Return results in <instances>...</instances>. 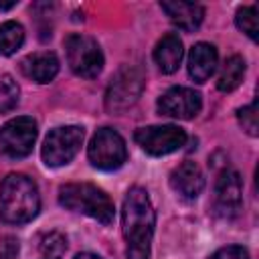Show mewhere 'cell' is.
<instances>
[{
    "label": "cell",
    "mask_w": 259,
    "mask_h": 259,
    "mask_svg": "<svg viewBox=\"0 0 259 259\" xmlns=\"http://www.w3.org/2000/svg\"><path fill=\"white\" fill-rule=\"evenodd\" d=\"M24 42V28L20 22L8 20L0 24V57H8L16 53Z\"/></svg>",
    "instance_id": "ac0fdd59"
},
{
    "label": "cell",
    "mask_w": 259,
    "mask_h": 259,
    "mask_svg": "<svg viewBox=\"0 0 259 259\" xmlns=\"http://www.w3.org/2000/svg\"><path fill=\"white\" fill-rule=\"evenodd\" d=\"M217 63H219V53L214 45L196 42L188 53V75L196 83H204L214 73Z\"/></svg>",
    "instance_id": "4fadbf2b"
},
{
    "label": "cell",
    "mask_w": 259,
    "mask_h": 259,
    "mask_svg": "<svg viewBox=\"0 0 259 259\" xmlns=\"http://www.w3.org/2000/svg\"><path fill=\"white\" fill-rule=\"evenodd\" d=\"M184 49H182V40L178 38V34L170 32L166 36H162L154 49V61L158 65V69L166 75L174 73L180 67Z\"/></svg>",
    "instance_id": "2e32d148"
},
{
    "label": "cell",
    "mask_w": 259,
    "mask_h": 259,
    "mask_svg": "<svg viewBox=\"0 0 259 259\" xmlns=\"http://www.w3.org/2000/svg\"><path fill=\"white\" fill-rule=\"evenodd\" d=\"M162 10L170 16V20L184 32H192L200 26L204 18V8L196 2H182V0H172V2H160Z\"/></svg>",
    "instance_id": "5bb4252c"
},
{
    "label": "cell",
    "mask_w": 259,
    "mask_h": 259,
    "mask_svg": "<svg viewBox=\"0 0 259 259\" xmlns=\"http://www.w3.org/2000/svg\"><path fill=\"white\" fill-rule=\"evenodd\" d=\"M170 186L174 192L186 200H194L202 188H204V176L198 164L194 162H182L172 174H170Z\"/></svg>",
    "instance_id": "7c38bea8"
},
{
    "label": "cell",
    "mask_w": 259,
    "mask_h": 259,
    "mask_svg": "<svg viewBox=\"0 0 259 259\" xmlns=\"http://www.w3.org/2000/svg\"><path fill=\"white\" fill-rule=\"evenodd\" d=\"M65 53L71 71L79 77L93 79L103 69V53L91 36L69 34L65 38Z\"/></svg>",
    "instance_id": "5b68a950"
},
{
    "label": "cell",
    "mask_w": 259,
    "mask_h": 259,
    "mask_svg": "<svg viewBox=\"0 0 259 259\" xmlns=\"http://www.w3.org/2000/svg\"><path fill=\"white\" fill-rule=\"evenodd\" d=\"M65 249H67V239H65L61 233H51V235L45 239V243H42V253H45L47 257L59 259V257L65 253Z\"/></svg>",
    "instance_id": "7402d4cb"
},
{
    "label": "cell",
    "mask_w": 259,
    "mask_h": 259,
    "mask_svg": "<svg viewBox=\"0 0 259 259\" xmlns=\"http://www.w3.org/2000/svg\"><path fill=\"white\" fill-rule=\"evenodd\" d=\"M75 259H101V257H97V255H93V253H81V255H77Z\"/></svg>",
    "instance_id": "d4e9b609"
},
{
    "label": "cell",
    "mask_w": 259,
    "mask_h": 259,
    "mask_svg": "<svg viewBox=\"0 0 259 259\" xmlns=\"http://www.w3.org/2000/svg\"><path fill=\"white\" fill-rule=\"evenodd\" d=\"M20 69L28 79L36 83H49L59 73V59L51 51H38L24 57L20 63Z\"/></svg>",
    "instance_id": "9a60e30c"
},
{
    "label": "cell",
    "mask_w": 259,
    "mask_h": 259,
    "mask_svg": "<svg viewBox=\"0 0 259 259\" xmlns=\"http://www.w3.org/2000/svg\"><path fill=\"white\" fill-rule=\"evenodd\" d=\"M18 255V241L14 237L0 239V259H14Z\"/></svg>",
    "instance_id": "cb8c5ba5"
},
{
    "label": "cell",
    "mask_w": 259,
    "mask_h": 259,
    "mask_svg": "<svg viewBox=\"0 0 259 259\" xmlns=\"http://www.w3.org/2000/svg\"><path fill=\"white\" fill-rule=\"evenodd\" d=\"M121 225L127 243V251H125L127 259H150L156 212L144 188L134 186L125 194L121 208Z\"/></svg>",
    "instance_id": "6da1fadb"
},
{
    "label": "cell",
    "mask_w": 259,
    "mask_h": 259,
    "mask_svg": "<svg viewBox=\"0 0 259 259\" xmlns=\"http://www.w3.org/2000/svg\"><path fill=\"white\" fill-rule=\"evenodd\" d=\"M20 89L10 75H0V113H6L16 107Z\"/></svg>",
    "instance_id": "ffe728a7"
},
{
    "label": "cell",
    "mask_w": 259,
    "mask_h": 259,
    "mask_svg": "<svg viewBox=\"0 0 259 259\" xmlns=\"http://www.w3.org/2000/svg\"><path fill=\"white\" fill-rule=\"evenodd\" d=\"M202 107L200 93L188 87H172L158 99V111L176 119H192Z\"/></svg>",
    "instance_id": "8fae6325"
},
{
    "label": "cell",
    "mask_w": 259,
    "mask_h": 259,
    "mask_svg": "<svg viewBox=\"0 0 259 259\" xmlns=\"http://www.w3.org/2000/svg\"><path fill=\"white\" fill-rule=\"evenodd\" d=\"M36 121L28 115L14 117L0 127V150L8 158H24L36 142Z\"/></svg>",
    "instance_id": "ba28073f"
},
{
    "label": "cell",
    "mask_w": 259,
    "mask_h": 259,
    "mask_svg": "<svg viewBox=\"0 0 259 259\" xmlns=\"http://www.w3.org/2000/svg\"><path fill=\"white\" fill-rule=\"evenodd\" d=\"M243 204V184L235 170H223L214 184V212L221 219H235Z\"/></svg>",
    "instance_id": "30bf717a"
},
{
    "label": "cell",
    "mask_w": 259,
    "mask_h": 259,
    "mask_svg": "<svg viewBox=\"0 0 259 259\" xmlns=\"http://www.w3.org/2000/svg\"><path fill=\"white\" fill-rule=\"evenodd\" d=\"M144 71L136 65H123L109 81L105 91V109L109 113L127 111L144 91Z\"/></svg>",
    "instance_id": "277c9868"
},
{
    "label": "cell",
    "mask_w": 259,
    "mask_h": 259,
    "mask_svg": "<svg viewBox=\"0 0 259 259\" xmlns=\"http://www.w3.org/2000/svg\"><path fill=\"white\" fill-rule=\"evenodd\" d=\"M40 210L36 184L26 174H8L0 186V217L10 225L32 221Z\"/></svg>",
    "instance_id": "7a4b0ae2"
},
{
    "label": "cell",
    "mask_w": 259,
    "mask_h": 259,
    "mask_svg": "<svg viewBox=\"0 0 259 259\" xmlns=\"http://www.w3.org/2000/svg\"><path fill=\"white\" fill-rule=\"evenodd\" d=\"M239 123L243 125V130L249 136H257L259 134V123H257V101H253L251 105H245L237 111Z\"/></svg>",
    "instance_id": "44dd1931"
},
{
    "label": "cell",
    "mask_w": 259,
    "mask_h": 259,
    "mask_svg": "<svg viewBox=\"0 0 259 259\" xmlns=\"http://www.w3.org/2000/svg\"><path fill=\"white\" fill-rule=\"evenodd\" d=\"M235 22H237V28L243 30L249 38H253V40L259 38V8L255 4L239 8L237 16H235Z\"/></svg>",
    "instance_id": "d6986e66"
},
{
    "label": "cell",
    "mask_w": 259,
    "mask_h": 259,
    "mask_svg": "<svg viewBox=\"0 0 259 259\" xmlns=\"http://www.w3.org/2000/svg\"><path fill=\"white\" fill-rule=\"evenodd\" d=\"M243 77H245V59L239 55H233L225 61V65L219 73V79H217V87L223 93L235 91L243 83Z\"/></svg>",
    "instance_id": "e0dca14e"
},
{
    "label": "cell",
    "mask_w": 259,
    "mask_h": 259,
    "mask_svg": "<svg viewBox=\"0 0 259 259\" xmlns=\"http://www.w3.org/2000/svg\"><path fill=\"white\" fill-rule=\"evenodd\" d=\"M14 4H16V2H0V8H2V10H8V8H12Z\"/></svg>",
    "instance_id": "484cf974"
},
{
    "label": "cell",
    "mask_w": 259,
    "mask_h": 259,
    "mask_svg": "<svg viewBox=\"0 0 259 259\" xmlns=\"http://www.w3.org/2000/svg\"><path fill=\"white\" fill-rule=\"evenodd\" d=\"M59 202L75 212L87 214L103 225H109L115 217L111 198L89 182H71L59 188Z\"/></svg>",
    "instance_id": "3957f363"
},
{
    "label": "cell",
    "mask_w": 259,
    "mask_h": 259,
    "mask_svg": "<svg viewBox=\"0 0 259 259\" xmlns=\"http://www.w3.org/2000/svg\"><path fill=\"white\" fill-rule=\"evenodd\" d=\"M45 259H55V257H45Z\"/></svg>",
    "instance_id": "4316f807"
},
{
    "label": "cell",
    "mask_w": 259,
    "mask_h": 259,
    "mask_svg": "<svg viewBox=\"0 0 259 259\" xmlns=\"http://www.w3.org/2000/svg\"><path fill=\"white\" fill-rule=\"evenodd\" d=\"M83 144V130L77 125L55 127L42 144V162L51 168L69 164Z\"/></svg>",
    "instance_id": "52a82bcc"
},
{
    "label": "cell",
    "mask_w": 259,
    "mask_h": 259,
    "mask_svg": "<svg viewBox=\"0 0 259 259\" xmlns=\"http://www.w3.org/2000/svg\"><path fill=\"white\" fill-rule=\"evenodd\" d=\"M138 146L150 156H166L186 144V132L178 125H150L134 134Z\"/></svg>",
    "instance_id": "9c48e42d"
},
{
    "label": "cell",
    "mask_w": 259,
    "mask_h": 259,
    "mask_svg": "<svg viewBox=\"0 0 259 259\" xmlns=\"http://www.w3.org/2000/svg\"><path fill=\"white\" fill-rule=\"evenodd\" d=\"M208 259H249V251L239 245H229V247H223L217 253H212Z\"/></svg>",
    "instance_id": "603a6c76"
},
{
    "label": "cell",
    "mask_w": 259,
    "mask_h": 259,
    "mask_svg": "<svg viewBox=\"0 0 259 259\" xmlns=\"http://www.w3.org/2000/svg\"><path fill=\"white\" fill-rule=\"evenodd\" d=\"M87 154L89 162L99 170H117L127 158L123 138L111 127H101L95 132Z\"/></svg>",
    "instance_id": "8992f818"
}]
</instances>
